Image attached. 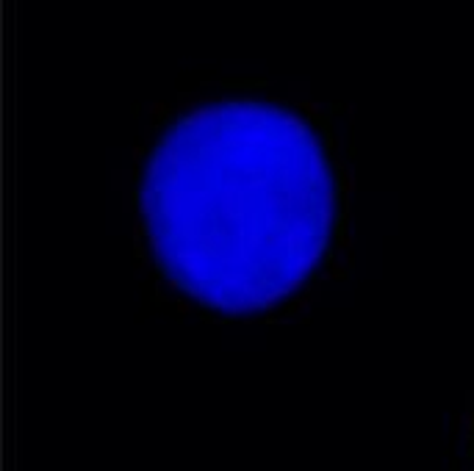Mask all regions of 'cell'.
Returning <instances> with one entry per match:
<instances>
[{"mask_svg":"<svg viewBox=\"0 0 474 471\" xmlns=\"http://www.w3.org/2000/svg\"><path fill=\"white\" fill-rule=\"evenodd\" d=\"M139 203L164 274L192 299L239 316L277 305L316 269L336 180L297 111L216 100L164 128Z\"/></svg>","mask_w":474,"mask_h":471,"instance_id":"1","label":"cell"}]
</instances>
